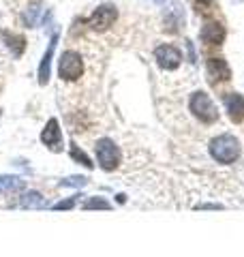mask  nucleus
Here are the masks:
<instances>
[{
    "label": "nucleus",
    "mask_w": 244,
    "mask_h": 257,
    "mask_svg": "<svg viewBox=\"0 0 244 257\" xmlns=\"http://www.w3.org/2000/svg\"><path fill=\"white\" fill-rule=\"evenodd\" d=\"M240 152H242L240 142L229 133L218 135V138L210 142V155H212V159L218 161V163H233V161L240 157Z\"/></svg>",
    "instance_id": "obj_1"
},
{
    "label": "nucleus",
    "mask_w": 244,
    "mask_h": 257,
    "mask_svg": "<svg viewBox=\"0 0 244 257\" xmlns=\"http://www.w3.org/2000/svg\"><path fill=\"white\" fill-rule=\"evenodd\" d=\"M189 109L193 111L195 118L201 120V122H206V124L216 122V118H218V109L212 103V99H210L206 92H201V90L193 92L191 101H189Z\"/></svg>",
    "instance_id": "obj_2"
},
{
    "label": "nucleus",
    "mask_w": 244,
    "mask_h": 257,
    "mask_svg": "<svg viewBox=\"0 0 244 257\" xmlns=\"http://www.w3.org/2000/svg\"><path fill=\"white\" fill-rule=\"evenodd\" d=\"M94 152H96V161H99L101 170H105V172H113L122 161L120 148L109 138H101L99 142H96Z\"/></svg>",
    "instance_id": "obj_3"
},
{
    "label": "nucleus",
    "mask_w": 244,
    "mask_h": 257,
    "mask_svg": "<svg viewBox=\"0 0 244 257\" xmlns=\"http://www.w3.org/2000/svg\"><path fill=\"white\" fill-rule=\"evenodd\" d=\"M81 73H84V60H81V56L73 50L62 52L58 58V77L64 79V82H75V79L81 77Z\"/></svg>",
    "instance_id": "obj_4"
},
{
    "label": "nucleus",
    "mask_w": 244,
    "mask_h": 257,
    "mask_svg": "<svg viewBox=\"0 0 244 257\" xmlns=\"http://www.w3.org/2000/svg\"><path fill=\"white\" fill-rule=\"evenodd\" d=\"M116 18H118L116 7L113 5H101L99 9L90 15L88 26H90L92 30H96V32H103V30H107L113 22H116Z\"/></svg>",
    "instance_id": "obj_5"
},
{
    "label": "nucleus",
    "mask_w": 244,
    "mask_h": 257,
    "mask_svg": "<svg viewBox=\"0 0 244 257\" xmlns=\"http://www.w3.org/2000/svg\"><path fill=\"white\" fill-rule=\"evenodd\" d=\"M154 60L159 62L161 69L174 71V69L180 67L182 54H180V50H178V47H174V45H159L157 50H154Z\"/></svg>",
    "instance_id": "obj_6"
},
{
    "label": "nucleus",
    "mask_w": 244,
    "mask_h": 257,
    "mask_svg": "<svg viewBox=\"0 0 244 257\" xmlns=\"http://www.w3.org/2000/svg\"><path fill=\"white\" fill-rule=\"evenodd\" d=\"M41 142L45 144L52 152H62V131H60V124H58V118H50L47 120L45 128L41 131Z\"/></svg>",
    "instance_id": "obj_7"
},
{
    "label": "nucleus",
    "mask_w": 244,
    "mask_h": 257,
    "mask_svg": "<svg viewBox=\"0 0 244 257\" xmlns=\"http://www.w3.org/2000/svg\"><path fill=\"white\" fill-rule=\"evenodd\" d=\"M58 32H54L52 39H50V45H47V50L43 54V58H41V64H39V84L45 86L50 82V75H52V60H54V52H56V45H58Z\"/></svg>",
    "instance_id": "obj_8"
},
{
    "label": "nucleus",
    "mask_w": 244,
    "mask_h": 257,
    "mask_svg": "<svg viewBox=\"0 0 244 257\" xmlns=\"http://www.w3.org/2000/svg\"><path fill=\"white\" fill-rule=\"evenodd\" d=\"M206 71H208V77L212 79V82H227V79L231 77L229 64H227V60H223V58H210L206 64Z\"/></svg>",
    "instance_id": "obj_9"
},
{
    "label": "nucleus",
    "mask_w": 244,
    "mask_h": 257,
    "mask_svg": "<svg viewBox=\"0 0 244 257\" xmlns=\"http://www.w3.org/2000/svg\"><path fill=\"white\" fill-rule=\"evenodd\" d=\"M225 109L233 122H242L244 120V94L231 92L225 96Z\"/></svg>",
    "instance_id": "obj_10"
},
{
    "label": "nucleus",
    "mask_w": 244,
    "mask_h": 257,
    "mask_svg": "<svg viewBox=\"0 0 244 257\" xmlns=\"http://www.w3.org/2000/svg\"><path fill=\"white\" fill-rule=\"evenodd\" d=\"M199 37H201V41L208 45H221L225 41V28L218 22H210L201 28Z\"/></svg>",
    "instance_id": "obj_11"
},
{
    "label": "nucleus",
    "mask_w": 244,
    "mask_h": 257,
    "mask_svg": "<svg viewBox=\"0 0 244 257\" xmlns=\"http://www.w3.org/2000/svg\"><path fill=\"white\" fill-rule=\"evenodd\" d=\"M18 206L24 208V210H39V208H47V202L39 191H24L20 195Z\"/></svg>",
    "instance_id": "obj_12"
},
{
    "label": "nucleus",
    "mask_w": 244,
    "mask_h": 257,
    "mask_svg": "<svg viewBox=\"0 0 244 257\" xmlns=\"http://www.w3.org/2000/svg\"><path fill=\"white\" fill-rule=\"evenodd\" d=\"M0 35H3L5 45L11 50V54L15 56V58H20V56L24 54V50H26V39H24L22 35H15V32H9V30H3Z\"/></svg>",
    "instance_id": "obj_13"
},
{
    "label": "nucleus",
    "mask_w": 244,
    "mask_h": 257,
    "mask_svg": "<svg viewBox=\"0 0 244 257\" xmlns=\"http://www.w3.org/2000/svg\"><path fill=\"white\" fill-rule=\"evenodd\" d=\"M26 191V180L20 176H0V193Z\"/></svg>",
    "instance_id": "obj_14"
},
{
    "label": "nucleus",
    "mask_w": 244,
    "mask_h": 257,
    "mask_svg": "<svg viewBox=\"0 0 244 257\" xmlns=\"http://www.w3.org/2000/svg\"><path fill=\"white\" fill-rule=\"evenodd\" d=\"M41 11H43V7H41V3H30L28 9H24L22 13V22L26 28H35L39 24V18H41Z\"/></svg>",
    "instance_id": "obj_15"
},
{
    "label": "nucleus",
    "mask_w": 244,
    "mask_h": 257,
    "mask_svg": "<svg viewBox=\"0 0 244 257\" xmlns=\"http://www.w3.org/2000/svg\"><path fill=\"white\" fill-rule=\"evenodd\" d=\"M69 155H71V159H73V161H75V163H79V165H84V167H88V170H92V167H94V163H92V159H90V157H88V155H86V152H84V150H81V148L77 146V144H75V142H71V144H69Z\"/></svg>",
    "instance_id": "obj_16"
},
{
    "label": "nucleus",
    "mask_w": 244,
    "mask_h": 257,
    "mask_svg": "<svg viewBox=\"0 0 244 257\" xmlns=\"http://www.w3.org/2000/svg\"><path fill=\"white\" fill-rule=\"evenodd\" d=\"M84 210H109L111 204L105 197H88L84 204H81Z\"/></svg>",
    "instance_id": "obj_17"
},
{
    "label": "nucleus",
    "mask_w": 244,
    "mask_h": 257,
    "mask_svg": "<svg viewBox=\"0 0 244 257\" xmlns=\"http://www.w3.org/2000/svg\"><path fill=\"white\" fill-rule=\"evenodd\" d=\"M86 184H88L86 176H69V178L58 182V187H77V189H81V187H86Z\"/></svg>",
    "instance_id": "obj_18"
},
{
    "label": "nucleus",
    "mask_w": 244,
    "mask_h": 257,
    "mask_svg": "<svg viewBox=\"0 0 244 257\" xmlns=\"http://www.w3.org/2000/svg\"><path fill=\"white\" fill-rule=\"evenodd\" d=\"M79 197H81V195H73V197H67V199H62V202H56V204L52 206V210H73V208L77 206Z\"/></svg>",
    "instance_id": "obj_19"
},
{
    "label": "nucleus",
    "mask_w": 244,
    "mask_h": 257,
    "mask_svg": "<svg viewBox=\"0 0 244 257\" xmlns=\"http://www.w3.org/2000/svg\"><path fill=\"white\" fill-rule=\"evenodd\" d=\"M221 204H199V206H195V210H221Z\"/></svg>",
    "instance_id": "obj_20"
},
{
    "label": "nucleus",
    "mask_w": 244,
    "mask_h": 257,
    "mask_svg": "<svg viewBox=\"0 0 244 257\" xmlns=\"http://www.w3.org/2000/svg\"><path fill=\"white\" fill-rule=\"evenodd\" d=\"M118 202H120V204L127 202V195H125V193H120V195H118Z\"/></svg>",
    "instance_id": "obj_21"
},
{
    "label": "nucleus",
    "mask_w": 244,
    "mask_h": 257,
    "mask_svg": "<svg viewBox=\"0 0 244 257\" xmlns=\"http://www.w3.org/2000/svg\"><path fill=\"white\" fill-rule=\"evenodd\" d=\"M197 3H201V5H210V3H214V0H197Z\"/></svg>",
    "instance_id": "obj_22"
}]
</instances>
